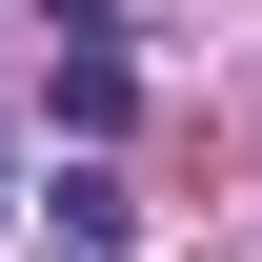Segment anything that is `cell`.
<instances>
[{"instance_id": "cell-3", "label": "cell", "mask_w": 262, "mask_h": 262, "mask_svg": "<svg viewBox=\"0 0 262 262\" xmlns=\"http://www.w3.org/2000/svg\"><path fill=\"white\" fill-rule=\"evenodd\" d=\"M61 20H101V0H61Z\"/></svg>"}, {"instance_id": "cell-2", "label": "cell", "mask_w": 262, "mask_h": 262, "mask_svg": "<svg viewBox=\"0 0 262 262\" xmlns=\"http://www.w3.org/2000/svg\"><path fill=\"white\" fill-rule=\"evenodd\" d=\"M121 121H141V81H121V61L81 40V61H61V141H121Z\"/></svg>"}, {"instance_id": "cell-1", "label": "cell", "mask_w": 262, "mask_h": 262, "mask_svg": "<svg viewBox=\"0 0 262 262\" xmlns=\"http://www.w3.org/2000/svg\"><path fill=\"white\" fill-rule=\"evenodd\" d=\"M121 222H141V202H121V162L81 141V162L40 182V242H61V262H121Z\"/></svg>"}]
</instances>
